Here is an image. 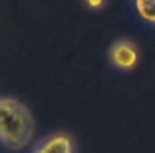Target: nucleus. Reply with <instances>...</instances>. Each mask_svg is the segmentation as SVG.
<instances>
[{
  "instance_id": "f257e3e1",
  "label": "nucleus",
  "mask_w": 155,
  "mask_h": 153,
  "mask_svg": "<svg viewBox=\"0 0 155 153\" xmlns=\"http://www.w3.org/2000/svg\"><path fill=\"white\" fill-rule=\"evenodd\" d=\"M36 133L32 111L26 104L12 95L0 98V139L8 151H20L28 147Z\"/></svg>"
},
{
  "instance_id": "f03ea898",
  "label": "nucleus",
  "mask_w": 155,
  "mask_h": 153,
  "mask_svg": "<svg viewBox=\"0 0 155 153\" xmlns=\"http://www.w3.org/2000/svg\"><path fill=\"white\" fill-rule=\"evenodd\" d=\"M105 58H107V64H110L111 70H115L119 74H127V72H133L139 66L141 50H139L135 40L125 38V36H117L107 44Z\"/></svg>"
},
{
  "instance_id": "7ed1b4c3",
  "label": "nucleus",
  "mask_w": 155,
  "mask_h": 153,
  "mask_svg": "<svg viewBox=\"0 0 155 153\" xmlns=\"http://www.w3.org/2000/svg\"><path fill=\"white\" fill-rule=\"evenodd\" d=\"M76 139L70 131H52L36 141L30 153H76Z\"/></svg>"
},
{
  "instance_id": "20e7f679",
  "label": "nucleus",
  "mask_w": 155,
  "mask_h": 153,
  "mask_svg": "<svg viewBox=\"0 0 155 153\" xmlns=\"http://www.w3.org/2000/svg\"><path fill=\"white\" fill-rule=\"evenodd\" d=\"M125 4L133 18L155 30V0H125Z\"/></svg>"
},
{
  "instance_id": "39448f33",
  "label": "nucleus",
  "mask_w": 155,
  "mask_h": 153,
  "mask_svg": "<svg viewBox=\"0 0 155 153\" xmlns=\"http://www.w3.org/2000/svg\"><path fill=\"white\" fill-rule=\"evenodd\" d=\"M110 0H82V4L86 6L90 12H101V10L107 6Z\"/></svg>"
}]
</instances>
